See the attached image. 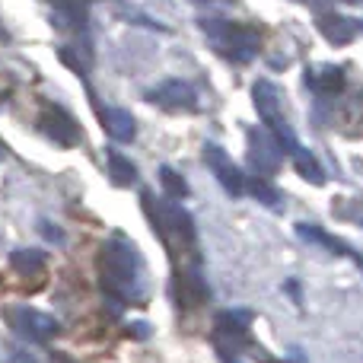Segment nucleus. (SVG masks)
<instances>
[{"label": "nucleus", "mask_w": 363, "mask_h": 363, "mask_svg": "<svg viewBox=\"0 0 363 363\" xmlns=\"http://www.w3.org/2000/svg\"><path fill=\"white\" fill-rule=\"evenodd\" d=\"M102 284L125 303L144 296V258L125 236H112L102 252Z\"/></svg>", "instance_id": "obj_1"}, {"label": "nucleus", "mask_w": 363, "mask_h": 363, "mask_svg": "<svg viewBox=\"0 0 363 363\" xmlns=\"http://www.w3.org/2000/svg\"><path fill=\"white\" fill-rule=\"evenodd\" d=\"M201 29L207 32L211 48H217L220 55L230 57V61H236V64H249L252 57L258 55V48H262V42H258L255 32L245 29V26H239V23H226V19H201Z\"/></svg>", "instance_id": "obj_2"}, {"label": "nucleus", "mask_w": 363, "mask_h": 363, "mask_svg": "<svg viewBox=\"0 0 363 363\" xmlns=\"http://www.w3.org/2000/svg\"><path fill=\"white\" fill-rule=\"evenodd\" d=\"M252 102H255L262 121L271 128V131H274V138L281 140L284 153H296V150H300V147H296L294 131H290V125H287V118H284V96H281V89H277L271 80H255V86H252Z\"/></svg>", "instance_id": "obj_3"}, {"label": "nucleus", "mask_w": 363, "mask_h": 363, "mask_svg": "<svg viewBox=\"0 0 363 363\" xmlns=\"http://www.w3.org/2000/svg\"><path fill=\"white\" fill-rule=\"evenodd\" d=\"M249 144H245V157H249V166L258 172V176H274L281 169L284 160V147L281 140L274 138V131H264V128H249Z\"/></svg>", "instance_id": "obj_4"}, {"label": "nucleus", "mask_w": 363, "mask_h": 363, "mask_svg": "<svg viewBox=\"0 0 363 363\" xmlns=\"http://www.w3.org/2000/svg\"><path fill=\"white\" fill-rule=\"evenodd\" d=\"M6 322H10V325L29 341H51L57 332H61L57 319H51L48 313H38V309H32V306L6 309Z\"/></svg>", "instance_id": "obj_5"}, {"label": "nucleus", "mask_w": 363, "mask_h": 363, "mask_svg": "<svg viewBox=\"0 0 363 363\" xmlns=\"http://www.w3.org/2000/svg\"><path fill=\"white\" fill-rule=\"evenodd\" d=\"M144 99L166 108V112H188V108L198 106V89L188 80H163L153 89H147Z\"/></svg>", "instance_id": "obj_6"}, {"label": "nucleus", "mask_w": 363, "mask_h": 363, "mask_svg": "<svg viewBox=\"0 0 363 363\" xmlns=\"http://www.w3.org/2000/svg\"><path fill=\"white\" fill-rule=\"evenodd\" d=\"M204 163H207V169L213 172V179L223 185V191L230 194V198H239V194H245V176L239 172V166L233 163V157L223 150V147L207 144L204 147Z\"/></svg>", "instance_id": "obj_7"}, {"label": "nucleus", "mask_w": 363, "mask_h": 363, "mask_svg": "<svg viewBox=\"0 0 363 363\" xmlns=\"http://www.w3.org/2000/svg\"><path fill=\"white\" fill-rule=\"evenodd\" d=\"M38 131L51 140V144H61V147H74L80 140V128L77 121L70 118L64 108H48V112L38 118Z\"/></svg>", "instance_id": "obj_8"}, {"label": "nucleus", "mask_w": 363, "mask_h": 363, "mask_svg": "<svg viewBox=\"0 0 363 363\" xmlns=\"http://www.w3.org/2000/svg\"><path fill=\"white\" fill-rule=\"evenodd\" d=\"M315 29H319L332 45H347V42H354V35L363 32V23L338 16V13H325V16L315 19Z\"/></svg>", "instance_id": "obj_9"}, {"label": "nucleus", "mask_w": 363, "mask_h": 363, "mask_svg": "<svg viewBox=\"0 0 363 363\" xmlns=\"http://www.w3.org/2000/svg\"><path fill=\"white\" fill-rule=\"evenodd\" d=\"M296 233H300L303 239H313L315 245H322V249H328V252H335V255H345V258H354V262L363 268V258L357 255V252L351 249V245H341V239H335L332 233H325V230H319V226H313V223H296Z\"/></svg>", "instance_id": "obj_10"}, {"label": "nucleus", "mask_w": 363, "mask_h": 363, "mask_svg": "<svg viewBox=\"0 0 363 363\" xmlns=\"http://www.w3.org/2000/svg\"><path fill=\"white\" fill-rule=\"evenodd\" d=\"M102 125H106V131L112 134V140H121V144L134 140V134H138L134 115L125 112V108H108V112H102Z\"/></svg>", "instance_id": "obj_11"}, {"label": "nucleus", "mask_w": 363, "mask_h": 363, "mask_svg": "<svg viewBox=\"0 0 363 363\" xmlns=\"http://www.w3.org/2000/svg\"><path fill=\"white\" fill-rule=\"evenodd\" d=\"M89 16V4L86 0H57V16L55 23L61 29H83Z\"/></svg>", "instance_id": "obj_12"}, {"label": "nucleus", "mask_w": 363, "mask_h": 363, "mask_svg": "<svg viewBox=\"0 0 363 363\" xmlns=\"http://www.w3.org/2000/svg\"><path fill=\"white\" fill-rule=\"evenodd\" d=\"M294 169H296V176L306 179L309 185H325V169H322L319 160L309 150H303V147L294 153Z\"/></svg>", "instance_id": "obj_13"}, {"label": "nucleus", "mask_w": 363, "mask_h": 363, "mask_svg": "<svg viewBox=\"0 0 363 363\" xmlns=\"http://www.w3.org/2000/svg\"><path fill=\"white\" fill-rule=\"evenodd\" d=\"M108 179H112V185L128 188L138 182V166L128 157H121V153H108Z\"/></svg>", "instance_id": "obj_14"}, {"label": "nucleus", "mask_w": 363, "mask_h": 363, "mask_svg": "<svg viewBox=\"0 0 363 363\" xmlns=\"http://www.w3.org/2000/svg\"><path fill=\"white\" fill-rule=\"evenodd\" d=\"M42 264H45V252H38V249L10 252V268L16 274H35V271H42Z\"/></svg>", "instance_id": "obj_15"}, {"label": "nucleus", "mask_w": 363, "mask_h": 363, "mask_svg": "<svg viewBox=\"0 0 363 363\" xmlns=\"http://www.w3.org/2000/svg\"><path fill=\"white\" fill-rule=\"evenodd\" d=\"M160 185H163V191L169 194V198H188V182L179 176L172 166H160Z\"/></svg>", "instance_id": "obj_16"}, {"label": "nucleus", "mask_w": 363, "mask_h": 363, "mask_svg": "<svg viewBox=\"0 0 363 363\" xmlns=\"http://www.w3.org/2000/svg\"><path fill=\"white\" fill-rule=\"evenodd\" d=\"M245 191H249L255 201H262L264 207H281L284 204V198L277 194V188L264 185L262 179H249V182H245Z\"/></svg>", "instance_id": "obj_17"}, {"label": "nucleus", "mask_w": 363, "mask_h": 363, "mask_svg": "<svg viewBox=\"0 0 363 363\" xmlns=\"http://www.w3.org/2000/svg\"><path fill=\"white\" fill-rule=\"evenodd\" d=\"M341 89H345V70H338V67H325V70H322L319 93L335 96V93H341Z\"/></svg>", "instance_id": "obj_18"}, {"label": "nucleus", "mask_w": 363, "mask_h": 363, "mask_svg": "<svg viewBox=\"0 0 363 363\" xmlns=\"http://www.w3.org/2000/svg\"><path fill=\"white\" fill-rule=\"evenodd\" d=\"M249 322H252V313H245V309H230V313H220L217 325H230V328L249 332Z\"/></svg>", "instance_id": "obj_19"}, {"label": "nucleus", "mask_w": 363, "mask_h": 363, "mask_svg": "<svg viewBox=\"0 0 363 363\" xmlns=\"http://www.w3.org/2000/svg\"><path fill=\"white\" fill-rule=\"evenodd\" d=\"M38 230H42V236H48L51 242H64V233H61V230H55V226H51L48 220H42V223H38Z\"/></svg>", "instance_id": "obj_20"}, {"label": "nucleus", "mask_w": 363, "mask_h": 363, "mask_svg": "<svg viewBox=\"0 0 363 363\" xmlns=\"http://www.w3.org/2000/svg\"><path fill=\"white\" fill-rule=\"evenodd\" d=\"M345 4H357V0H345Z\"/></svg>", "instance_id": "obj_21"}, {"label": "nucleus", "mask_w": 363, "mask_h": 363, "mask_svg": "<svg viewBox=\"0 0 363 363\" xmlns=\"http://www.w3.org/2000/svg\"><path fill=\"white\" fill-rule=\"evenodd\" d=\"M0 160H4V147H0Z\"/></svg>", "instance_id": "obj_22"}, {"label": "nucleus", "mask_w": 363, "mask_h": 363, "mask_svg": "<svg viewBox=\"0 0 363 363\" xmlns=\"http://www.w3.org/2000/svg\"><path fill=\"white\" fill-rule=\"evenodd\" d=\"M271 363H274V360H271Z\"/></svg>", "instance_id": "obj_23"}]
</instances>
